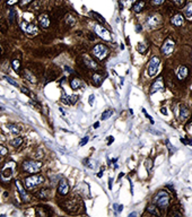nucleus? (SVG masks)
Masks as SVG:
<instances>
[{"label":"nucleus","instance_id":"nucleus-12","mask_svg":"<svg viewBox=\"0 0 192 217\" xmlns=\"http://www.w3.org/2000/svg\"><path fill=\"white\" fill-rule=\"evenodd\" d=\"M39 24L43 28H48L49 26H50V24H51V20L49 18L48 14H41L39 16Z\"/></svg>","mask_w":192,"mask_h":217},{"label":"nucleus","instance_id":"nucleus-46","mask_svg":"<svg viewBox=\"0 0 192 217\" xmlns=\"http://www.w3.org/2000/svg\"><path fill=\"white\" fill-rule=\"evenodd\" d=\"M94 128H95V129H97V128H98V127H100V122H95V123H94Z\"/></svg>","mask_w":192,"mask_h":217},{"label":"nucleus","instance_id":"nucleus-25","mask_svg":"<svg viewBox=\"0 0 192 217\" xmlns=\"http://www.w3.org/2000/svg\"><path fill=\"white\" fill-rule=\"evenodd\" d=\"M146 50H147V45L144 44V43H139L138 47H137V51H138L139 53H145Z\"/></svg>","mask_w":192,"mask_h":217},{"label":"nucleus","instance_id":"nucleus-36","mask_svg":"<svg viewBox=\"0 0 192 217\" xmlns=\"http://www.w3.org/2000/svg\"><path fill=\"white\" fill-rule=\"evenodd\" d=\"M22 92H23L24 94H26V95H28L30 97H34V95H33V94H32V93H31L30 90H27L26 87H22Z\"/></svg>","mask_w":192,"mask_h":217},{"label":"nucleus","instance_id":"nucleus-48","mask_svg":"<svg viewBox=\"0 0 192 217\" xmlns=\"http://www.w3.org/2000/svg\"><path fill=\"white\" fill-rule=\"evenodd\" d=\"M122 208H123V206L120 205V206H119V209H118V211H121V210H122Z\"/></svg>","mask_w":192,"mask_h":217},{"label":"nucleus","instance_id":"nucleus-21","mask_svg":"<svg viewBox=\"0 0 192 217\" xmlns=\"http://www.w3.org/2000/svg\"><path fill=\"white\" fill-rule=\"evenodd\" d=\"M7 129L9 130V133L12 135H15V136L19 133V128L16 125H7Z\"/></svg>","mask_w":192,"mask_h":217},{"label":"nucleus","instance_id":"nucleus-13","mask_svg":"<svg viewBox=\"0 0 192 217\" xmlns=\"http://www.w3.org/2000/svg\"><path fill=\"white\" fill-rule=\"evenodd\" d=\"M15 184H16V187H17L18 189V192H19V194H20V198H22V200L24 201V202H27V201H30V196L27 194V192L24 190V188L20 186V183H19V181H15Z\"/></svg>","mask_w":192,"mask_h":217},{"label":"nucleus","instance_id":"nucleus-50","mask_svg":"<svg viewBox=\"0 0 192 217\" xmlns=\"http://www.w3.org/2000/svg\"><path fill=\"white\" fill-rule=\"evenodd\" d=\"M0 111H2V108H1V106H0Z\"/></svg>","mask_w":192,"mask_h":217},{"label":"nucleus","instance_id":"nucleus-44","mask_svg":"<svg viewBox=\"0 0 192 217\" xmlns=\"http://www.w3.org/2000/svg\"><path fill=\"white\" fill-rule=\"evenodd\" d=\"M65 70H66V71H68V72H69V74H71V72H72V70H71V69H70V68H69V67H65Z\"/></svg>","mask_w":192,"mask_h":217},{"label":"nucleus","instance_id":"nucleus-7","mask_svg":"<svg viewBox=\"0 0 192 217\" xmlns=\"http://www.w3.org/2000/svg\"><path fill=\"white\" fill-rule=\"evenodd\" d=\"M20 28L28 36H35L39 33V30H37L35 25L30 24L27 22H20Z\"/></svg>","mask_w":192,"mask_h":217},{"label":"nucleus","instance_id":"nucleus-24","mask_svg":"<svg viewBox=\"0 0 192 217\" xmlns=\"http://www.w3.org/2000/svg\"><path fill=\"white\" fill-rule=\"evenodd\" d=\"M22 143H23V138H20V137H16L14 140L10 141V145H12V147H18Z\"/></svg>","mask_w":192,"mask_h":217},{"label":"nucleus","instance_id":"nucleus-1","mask_svg":"<svg viewBox=\"0 0 192 217\" xmlns=\"http://www.w3.org/2000/svg\"><path fill=\"white\" fill-rule=\"evenodd\" d=\"M22 166H23V170L25 172L31 173V174H35L42 169V163L39 162V161H25Z\"/></svg>","mask_w":192,"mask_h":217},{"label":"nucleus","instance_id":"nucleus-28","mask_svg":"<svg viewBox=\"0 0 192 217\" xmlns=\"http://www.w3.org/2000/svg\"><path fill=\"white\" fill-rule=\"evenodd\" d=\"M93 79L95 80V83L97 85H101L103 82V77L101 76V75H98V74H95L94 76H93Z\"/></svg>","mask_w":192,"mask_h":217},{"label":"nucleus","instance_id":"nucleus-17","mask_svg":"<svg viewBox=\"0 0 192 217\" xmlns=\"http://www.w3.org/2000/svg\"><path fill=\"white\" fill-rule=\"evenodd\" d=\"M83 60H84L85 65L88 67V68H92V69H95V68H97V65H96V62L94 60H92V59H90L89 55H87V54H84V55H83Z\"/></svg>","mask_w":192,"mask_h":217},{"label":"nucleus","instance_id":"nucleus-49","mask_svg":"<svg viewBox=\"0 0 192 217\" xmlns=\"http://www.w3.org/2000/svg\"><path fill=\"white\" fill-rule=\"evenodd\" d=\"M103 175V173H102V171H101V172H100V173H98V174H97V176H98V178H101V176H102Z\"/></svg>","mask_w":192,"mask_h":217},{"label":"nucleus","instance_id":"nucleus-37","mask_svg":"<svg viewBox=\"0 0 192 217\" xmlns=\"http://www.w3.org/2000/svg\"><path fill=\"white\" fill-rule=\"evenodd\" d=\"M33 0H20L19 1V6L20 7H24V6H26V5H28L30 2H32Z\"/></svg>","mask_w":192,"mask_h":217},{"label":"nucleus","instance_id":"nucleus-42","mask_svg":"<svg viewBox=\"0 0 192 217\" xmlns=\"http://www.w3.org/2000/svg\"><path fill=\"white\" fill-rule=\"evenodd\" d=\"M161 112L163 114H167V111H166V108H161Z\"/></svg>","mask_w":192,"mask_h":217},{"label":"nucleus","instance_id":"nucleus-3","mask_svg":"<svg viewBox=\"0 0 192 217\" xmlns=\"http://www.w3.org/2000/svg\"><path fill=\"white\" fill-rule=\"evenodd\" d=\"M161 66V59L158 57H153L148 62V67H147V74L149 77H154L157 75L158 68Z\"/></svg>","mask_w":192,"mask_h":217},{"label":"nucleus","instance_id":"nucleus-41","mask_svg":"<svg viewBox=\"0 0 192 217\" xmlns=\"http://www.w3.org/2000/svg\"><path fill=\"white\" fill-rule=\"evenodd\" d=\"M88 102H89L90 105H93V104H94V95H90L89 100H88Z\"/></svg>","mask_w":192,"mask_h":217},{"label":"nucleus","instance_id":"nucleus-39","mask_svg":"<svg viewBox=\"0 0 192 217\" xmlns=\"http://www.w3.org/2000/svg\"><path fill=\"white\" fill-rule=\"evenodd\" d=\"M92 14H93V15H94V16H95V17H97V19H98V20H100V22H102V23H105V20H104V19H103V17L102 16H101V15H98V14H97V12H92Z\"/></svg>","mask_w":192,"mask_h":217},{"label":"nucleus","instance_id":"nucleus-32","mask_svg":"<svg viewBox=\"0 0 192 217\" xmlns=\"http://www.w3.org/2000/svg\"><path fill=\"white\" fill-rule=\"evenodd\" d=\"M7 154H8V149L6 148V146L0 145V155H1V156H5Z\"/></svg>","mask_w":192,"mask_h":217},{"label":"nucleus","instance_id":"nucleus-51","mask_svg":"<svg viewBox=\"0 0 192 217\" xmlns=\"http://www.w3.org/2000/svg\"><path fill=\"white\" fill-rule=\"evenodd\" d=\"M0 1H1V0H0Z\"/></svg>","mask_w":192,"mask_h":217},{"label":"nucleus","instance_id":"nucleus-10","mask_svg":"<svg viewBox=\"0 0 192 217\" xmlns=\"http://www.w3.org/2000/svg\"><path fill=\"white\" fill-rule=\"evenodd\" d=\"M159 90H161V92L164 90V82H163L162 77H158V78L153 83L151 87H150V95L155 94L156 92H159Z\"/></svg>","mask_w":192,"mask_h":217},{"label":"nucleus","instance_id":"nucleus-34","mask_svg":"<svg viewBox=\"0 0 192 217\" xmlns=\"http://www.w3.org/2000/svg\"><path fill=\"white\" fill-rule=\"evenodd\" d=\"M165 2V0H151V4L154 6H161Z\"/></svg>","mask_w":192,"mask_h":217},{"label":"nucleus","instance_id":"nucleus-9","mask_svg":"<svg viewBox=\"0 0 192 217\" xmlns=\"http://www.w3.org/2000/svg\"><path fill=\"white\" fill-rule=\"evenodd\" d=\"M162 22H163L162 16L158 15V14H155V15L148 17V19H147V25L149 26V28L154 30V28H157L159 25L162 24Z\"/></svg>","mask_w":192,"mask_h":217},{"label":"nucleus","instance_id":"nucleus-14","mask_svg":"<svg viewBox=\"0 0 192 217\" xmlns=\"http://www.w3.org/2000/svg\"><path fill=\"white\" fill-rule=\"evenodd\" d=\"M171 23L175 26H182L183 23H184V17H183V15L180 14V12H177V14H175L173 17L171 18Z\"/></svg>","mask_w":192,"mask_h":217},{"label":"nucleus","instance_id":"nucleus-16","mask_svg":"<svg viewBox=\"0 0 192 217\" xmlns=\"http://www.w3.org/2000/svg\"><path fill=\"white\" fill-rule=\"evenodd\" d=\"M176 76L180 80H183L185 79V77L188 76V68L184 66H180L176 70Z\"/></svg>","mask_w":192,"mask_h":217},{"label":"nucleus","instance_id":"nucleus-18","mask_svg":"<svg viewBox=\"0 0 192 217\" xmlns=\"http://www.w3.org/2000/svg\"><path fill=\"white\" fill-rule=\"evenodd\" d=\"M23 76H24V78L26 79V80H28V82H31V83H37V79H36V77L32 74V72H30L28 70H26L25 69L24 71H23Z\"/></svg>","mask_w":192,"mask_h":217},{"label":"nucleus","instance_id":"nucleus-23","mask_svg":"<svg viewBox=\"0 0 192 217\" xmlns=\"http://www.w3.org/2000/svg\"><path fill=\"white\" fill-rule=\"evenodd\" d=\"M39 198H42V199H47L48 198V196H49V193H48V190L47 189H41L39 192H37V194H36Z\"/></svg>","mask_w":192,"mask_h":217},{"label":"nucleus","instance_id":"nucleus-20","mask_svg":"<svg viewBox=\"0 0 192 217\" xmlns=\"http://www.w3.org/2000/svg\"><path fill=\"white\" fill-rule=\"evenodd\" d=\"M144 7H145V2L143 1V0H140V1L136 2V4L132 6V9H133V12H141V10L144 9Z\"/></svg>","mask_w":192,"mask_h":217},{"label":"nucleus","instance_id":"nucleus-31","mask_svg":"<svg viewBox=\"0 0 192 217\" xmlns=\"http://www.w3.org/2000/svg\"><path fill=\"white\" fill-rule=\"evenodd\" d=\"M172 1H173L175 6L177 7H183L185 5V0H172Z\"/></svg>","mask_w":192,"mask_h":217},{"label":"nucleus","instance_id":"nucleus-11","mask_svg":"<svg viewBox=\"0 0 192 217\" xmlns=\"http://www.w3.org/2000/svg\"><path fill=\"white\" fill-rule=\"evenodd\" d=\"M69 183H68V181L66 179H62V180L59 182V187H58V192L60 193V194H67V193L69 192Z\"/></svg>","mask_w":192,"mask_h":217},{"label":"nucleus","instance_id":"nucleus-29","mask_svg":"<svg viewBox=\"0 0 192 217\" xmlns=\"http://www.w3.org/2000/svg\"><path fill=\"white\" fill-rule=\"evenodd\" d=\"M147 211L150 213V214H153V215H159V213L156 210V207H155V206H149V207L147 208Z\"/></svg>","mask_w":192,"mask_h":217},{"label":"nucleus","instance_id":"nucleus-2","mask_svg":"<svg viewBox=\"0 0 192 217\" xmlns=\"http://www.w3.org/2000/svg\"><path fill=\"white\" fill-rule=\"evenodd\" d=\"M169 196L166 191H159L156 194V197L154 198V201L158 207H161L163 209H165L169 204Z\"/></svg>","mask_w":192,"mask_h":217},{"label":"nucleus","instance_id":"nucleus-8","mask_svg":"<svg viewBox=\"0 0 192 217\" xmlns=\"http://www.w3.org/2000/svg\"><path fill=\"white\" fill-rule=\"evenodd\" d=\"M175 49V42L172 40V39H166L164 43H163L162 45V52L164 55H171V54L173 53V51H174Z\"/></svg>","mask_w":192,"mask_h":217},{"label":"nucleus","instance_id":"nucleus-26","mask_svg":"<svg viewBox=\"0 0 192 217\" xmlns=\"http://www.w3.org/2000/svg\"><path fill=\"white\" fill-rule=\"evenodd\" d=\"M188 114H189V112H188V108H181V113H180V118L182 119V120H185L186 117H188Z\"/></svg>","mask_w":192,"mask_h":217},{"label":"nucleus","instance_id":"nucleus-6","mask_svg":"<svg viewBox=\"0 0 192 217\" xmlns=\"http://www.w3.org/2000/svg\"><path fill=\"white\" fill-rule=\"evenodd\" d=\"M94 32L96 33V35L100 36L101 39L105 40V41H111V34L105 27H103L102 25L95 24L94 25Z\"/></svg>","mask_w":192,"mask_h":217},{"label":"nucleus","instance_id":"nucleus-33","mask_svg":"<svg viewBox=\"0 0 192 217\" xmlns=\"http://www.w3.org/2000/svg\"><path fill=\"white\" fill-rule=\"evenodd\" d=\"M5 79H6L7 82L9 83V84H12V86H15V87H18V84L14 80V79H12L10 77H8V76H5Z\"/></svg>","mask_w":192,"mask_h":217},{"label":"nucleus","instance_id":"nucleus-38","mask_svg":"<svg viewBox=\"0 0 192 217\" xmlns=\"http://www.w3.org/2000/svg\"><path fill=\"white\" fill-rule=\"evenodd\" d=\"M87 141H88V137H87V136H85L84 138L80 140V144H79V145L83 147V146H85V145L87 144Z\"/></svg>","mask_w":192,"mask_h":217},{"label":"nucleus","instance_id":"nucleus-47","mask_svg":"<svg viewBox=\"0 0 192 217\" xmlns=\"http://www.w3.org/2000/svg\"><path fill=\"white\" fill-rule=\"evenodd\" d=\"M112 141H113V137H111V138H110V140H108V145H111Z\"/></svg>","mask_w":192,"mask_h":217},{"label":"nucleus","instance_id":"nucleus-22","mask_svg":"<svg viewBox=\"0 0 192 217\" xmlns=\"http://www.w3.org/2000/svg\"><path fill=\"white\" fill-rule=\"evenodd\" d=\"M80 85H81V82L78 78H73L70 82V86H71L72 90H78L79 87H80Z\"/></svg>","mask_w":192,"mask_h":217},{"label":"nucleus","instance_id":"nucleus-19","mask_svg":"<svg viewBox=\"0 0 192 217\" xmlns=\"http://www.w3.org/2000/svg\"><path fill=\"white\" fill-rule=\"evenodd\" d=\"M184 14L189 20H192V2L186 5V7L184 8Z\"/></svg>","mask_w":192,"mask_h":217},{"label":"nucleus","instance_id":"nucleus-35","mask_svg":"<svg viewBox=\"0 0 192 217\" xmlns=\"http://www.w3.org/2000/svg\"><path fill=\"white\" fill-rule=\"evenodd\" d=\"M145 166H146V169L149 171V170L153 167V161H151V159H147L146 163H145Z\"/></svg>","mask_w":192,"mask_h":217},{"label":"nucleus","instance_id":"nucleus-40","mask_svg":"<svg viewBox=\"0 0 192 217\" xmlns=\"http://www.w3.org/2000/svg\"><path fill=\"white\" fill-rule=\"evenodd\" d=\"M20 0H8L7 1V5L8 6H12V5H15V4H18Z\"/></svg>","mask_w":192,"mask_h":217},{"label":"nucleus","instance_id":"nucleus-4","mask_svg":"<svg viewBox=\"0 0 192 217\" xmlns=\"http://www.w3.org/2000/svg\"><path fill=\"white\" fill-rule=\"evenodd\" d=\"M43 181H44V178H43L42 175L33 174L25 179V187L31 190V189H34V188L37 187V186L42 184Z\"/></svg>","mask_w":192,"mask_h":217},{"label":"nucleus","instance_id":"nucleus-5","mask_svg":"<svg viewBox=\"0 0 192 217\" xmlns=\"http://www.w3.org/2000/svg\"><path fill=\"white\" fill-rule=\"evenodd\" d=\"M108 53V49L104 44H97L93 48V54L95 55L97 59L103 60L104 58H106Z\"/></svg>","mask_w":192,"mask_h":217},{"label":"nucleus","instance_id":"nucleus-30","mask_svg":"<svg viewBox=\"0 0 192 217\" xmlns=\"http://www.w3.org/2000/svg\"><path fill=\"white\" fill-rule=\"evenodd\" d=\"M12 69H14V70L18 71V70H19V67H20L19 61H18V60H12Z\"/></svg>","mask_w":192,"mask_h":217},{"label":"nucleus","instance_id":"nucleus-15","mask_svg":"<svg viewBox=\"0 0 192 217\" xmlns=\"http://www.w3.org/2000/svg\"><path fill=\"white\" fill-rule=\"evenodd\" d=\"M77 98L78 97L76 96V95H72V96H68L66 95V93H65V90H62V97H61V102L65 103V104H73V103L77 102Z\"/></svg>","mask_w":192,"mask_h":217},{"label":"nucleus","instance_id":"nucleus-27","mask_svg":"<svg viewBox=\"0 0 192 217\" xmlns=\"http://www.w3.org/2000/svg\"><path fill=\"white\" fill-rule=\"evenodd\" d=\"M112 114H113V111H112V110H106L105 112H103L101 119H102V120H106V119H108Z\"/></svg>","mask_w":192,"mask_h":217},{"label":"nucleus","instance_id":"nucleus-43","mask_svg":"<svg viewBox=\"0 0 192 217\" xmlns=\"http://www.w3.org/2000/svg\"><path fill=\"white\" fill-rule=\"evenodd\" d=\"M169 215H171V216H180V214L176 213V211H174V213H169Z\"/></svg>","mask_w":192,"mask_h":217},{"label":"nucleus","instance_id":"nucleus-45","mask_svg":"<svg viewBox=\"0 0 192 217\" xmlns=\"http://www.w3.org/2000/svg\"><path fill=\"white\" fill-rule=\"evenodd\" d=\"M112 179H108V188H110V189H111V188H112Z\"/></svg>","mask_w":192,"mask_h":217}]
</instances>
